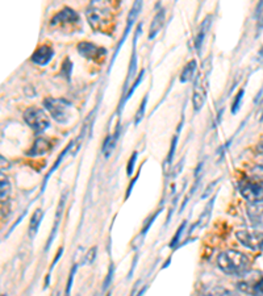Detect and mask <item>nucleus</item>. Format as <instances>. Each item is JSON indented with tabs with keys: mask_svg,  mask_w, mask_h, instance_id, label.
<instances>
[{
	"mask_svg": "<svg viewBox=\"0 0 263 296\" xmlns=\"http://www.w3.org/2000/svg\"><path fill=\"white\" fill-rule=\"evenodd\" d=\"M217 266L224 274L242 276L250 271V259L237 250H225L217 257Z\"/></svg>",
	"mask_w": 263,
	"mask_h": 296,
	"instance_id": "nucleus-1",
	"label": "nucleus"
},
{
	"mask_svg": "<svg viewBox=\"0 0 263 296\" xmlns=\"http://www.w3.org/2000/svg\"><path fill=\"white\" fill-rule=\"evenodd\" d=\"M87 20L93 30L104 32L110 26L112 13L104 3H91L87 9Z\"/></svg>",
	"mask_w": 263,
	"mask_h": 296,
	"instance_id": "nucleus-2",
	"label": "nucleus"
},
{
	"mask_svg": "<svg viewBox=\"0 0 263 296\" xmlns=\"http://www.w3.org/2000/svg\"><path fill=\"white\" fill-rule=\"evenodd\" d=\"M44 107L49 112L50 117L60 124H67L71 117V103L62 98H46L44 100Z\"/></svg>",
	"mask_w": 263,
	"mask_h": 296,
	"instance_id": "nucleus-3",
	"label": "nucleus"
},
{
	"mask_svg": "<svg viewBox=\"0 0 263 296\" xmlns=\"http://www.w3.org/2000/svg\"><path fill=\"white\" fill-rule=\"evenodd\" d=\"M238 190L242 197L251 204L263 203V179L249 178L238 183Z\"/></svg>",
	"mask_w": 263,
	"mask_h": 296,
	"instance_id": "nucleus-4",
	"label": "nucleus"
},
{
	"mask_svg": "<svg viewBox=\"0 0 263 296\" xmlns=\"http://www.w3.org/2000/svg\"><path fill=\"white\" fill-rule=\"evenodd\" d=\"M245 278L237 283V288L250 296H263V274L259 271H249Z\"/></svg>",
	"mask_w": 263,
	"mask_h": 296,
	"instance_id": "nucleus-5",
	"label": "nucleus"
},
{
	"mask_svg": "<svg viewBox=\"0 0 263 296\" xmlns=\"http://www.w3.org/2000/svg\"><path fill=\"white\" fill-rule=\"evenodd\" d=\"M24 121H25L28 127H29L36 133H43L44 130H46L50 125L49 116L46 112L39 107H30L24 112Z\"/></svg>",
	"mask_w": 263,
	"mask_h": 296,
	"instance_id": "nucleus-6",
	"label": "nucleus"
},
{
	"mask_svg": "<svg viewBox=\"0 0 263 296\" xmlns=\"http://www.w3.org/2000/svg\"><path fill=\"white\" fill-rule=\"evenodd\" d=\"M236 238L245 248L251 250H263V232H249V231H238Z\"/></svg>",
	"mask_w": 263,
	"mask_h": 296,
	"instance_id": "nucleus-7",
	"label": "nucleus"
},
{
	"mask_svg": "<svg viewBox=\"0 0 263 296\" xmlns=\"http://www.w3.org/2000/svg\"><path fill=\"white\" fill-rule=\"evenodd\" d=\"M81 21V18H79V15H78L74 9L68 8H64L61 12H58L55 15L54 18L51 19V25L53 26H58V28H64V26L67 25H74V24H77V22Z\"/></svg>",
	"mask_w": 263,
	"mask_h": 296,
	"instance_id": "nucleus-8",
	"label": "nucleus"
},
{
	"mask_svg": "<svg viewBox=\"0 0 263 296\" xmlns=\"http://www.w3.org/2000/svg\"><path fill=\"white\" fill-rule=\"evenodd\" d=\"M77 49L82 57H85V58H87L89 61L102 60L107 54V50L104 47L98 46V45H95L93 42H86V41L79 42Z\"/></svg>",
	"mask_w": 263,
	"mask_h": 296,
	"instance_id": "nucleus-9",
	"label": "nucleus"
},
{
	"mask_svg": "<svg viewBox=\"0 0 263 296\" xmlns=\"http://www.w3.org/2000/svg\"><path fill=\"white\" fill-rule=\"evenodd\" d=\"M54 56V50H53V47L50 45H43V46H40L36 52L32 54L30 57V61L33 62V63L39 64V66H45L51 61Z\"/></svg>",
	"mask_w": 263,
	"mask_h": 296,
	"instance_id": "nucleus-10",
	"label": "nucleus"
},
{
	"mask_svg": "<svg viewBox=\"0 0 263 296\" xmlns=\"http://www.w3.org/2000/svg\"><path fill=\"white\" fill-rule=\"evenodd\" d=\"M205 99H207V90H205L203 83L197 82V85L194 88V96H192V103H194L195 111H200L203 108Z\"/></svg>",
	"mask_w": 263,
	"mask_h": 296,
	"instance_id": "nucleus-11",
	"label": "nucleus"
},
{
	"mask_svg": "<svg viewBox=\"0 0 263 296\" xmlns=\"http://www.w3.org/2000/svg\"><path fill=\"white\" fill-rule=\"evenodd\" d=\"M51 144L49 142V140L46 138H37L34 144L30 148V150L28 151V155H33V157H37V155H43L45 153L50 150Z\"/></svg>",
	"mask_w": 263,
	"mask_h": 296,
	"instance_id": "nucleus-12",
	"label": "nucleus"
},
{
	"mask_svg": "<svg viewBox=\"0 0 263 296\" xmlns=\"http://www.w3.org/2000/svg\"><path fill=\"white\" fill-rule=\"evenodd\" d=\"M165 9H161L158 11V13L154 16L153 22L150 25V30H149V39L152 40L154 39L155 36L159 33V30L163 28V24H165Z\"/></svg>",
	"mask_w": 263,
	"mask_h": 296,
	"instance_id": "nucleus-13",
	"label": "nucleus"
},
{
	"mask_svg": "<svg viewBox=\"0 0 263 296\" xmlns=\"http://www.w3.org/2000/svg\"><path fill=\"white\" fill-rule=\"evenodd\" d=\"M141 9H142V3H141V1H136V3L133 4V7H132L131 13H129V16H128V20H127V29H125V32H124V37H123V40L120 41L119 46L123 45V42L125 41V39L128 37V35H129L131 26L133 25V22H134V20H136L137 16H138V13H140Z\"/></svg>",
	"mask_w": 263,
	"mask_h": 296,
	"instance_id": "nucleus-14",
	"label": "nucleus"
},
{
	"mask_svg": "<svg viewBox=\"0 0 263 296\" xmlns=\"http://www.w3.org/2000/svg\"><path fill=\"white\" fill-rule=\"evenodd\" d=\"M9 196H11V183L8 176L3 171H0V204L7 202Z\"/></svg>",
	"mask_w": 263,
	"mask_h": 296,
	"instance_id": "nucleus-15",
	"label": "nucleus"
},
{
	"mask_svg": "<svg viewBox=\"0 0 263 296\" xmlns=\"http://www.w3.org/2000/svg\"><path fill=\"white\" fill-rule=\"evenodd\" d=\"M196 64H197L196 63V61L192 60L184 66V69H183L182 71V75H180V82H182V83H187V82H190L192 78L195 77Z\"/></svg>",
	"mask_w": 263,
	"mask_h": 296,
	"instance_id": "nucleus-16",
	"label": "nucleus"
},
{
	"mask_svg": "<svg viewBox=\"0 0 263 296\" xmlns=\"http://www.w3.org/2000/svg\"><path fill=\"white\" fill-rule=\"evenodd\" d=\"M204 296H240L237 292L232 291V290H228V288L220 287V286H216V287L209 288L205 291Z\"/></svg>",
	"mask_w": 263,
	"mask_h": 296,
	"instance_id": "nucleus-17",
	"label": "nucleus"
},
{
	"mask_svg": "<svg viewBox=\"0 0 263 296\" xmlns=\"http://www.w3.org/2000/svg\"><path fill=\"white\" fill-rule=\"evenodd\" d=\"M209 20L211 19L207 18V20H204L203 24H201V26L199 28V32H197V35H196L195 37V47L199 50L200 46H201V43H203L204 41V37H205V35H207V30H208L209 28Z\"/></svg>",
	"mask_w": 263,
	"mask_h": 296,
	"instance_id": "nucleus-18",
	"label": "nucleus"
},
{
	"mask_svg": "<svg viewBox=\"0 0 263 296\" xmlns=\"http://www.w3.org/2000/svg\"><path fill=\"white\" fill-rule=\"evenodd\" d=\"M117 137H119V129L116 130L115 134H112V136H108L106 140V142H104V145H103V153L106 154V157H108V155L112 153V150H113V148H115L116 142H117Z\"/></svg>",
	"mask_w": 263,
	"mask_h": 296,
	"instance_id": "nucleus-19",
	"label": "nucleus"
},
{
	"mask_svg": "<svg viewBox=\"0 0 263 296\" xmlns=\"http://www.w3.org/2000/svg\"><path fill=\"white\" fill-rule=\"evenodd\" d=\"M43 219V211L37 210L32 216V219H30V225H29V234L30 237H33L37 231H39L40 227V221Z\"/></svg>",
	"mask_w": 263,
	"mask_h": 296,
	"instance_id": "nucleus-20",
	"label": "nucleus"
},
{
	"mask_svg": "<svg viewBox=\"0 0 263 296\" xmlns=\"http://www.w3.org/2000/svg\"><path fill=\"white\" fill-rule=\"evenodd\" d=\"M251 175L257 179H263V162H259L251 169Z\"/></svg>",
	"mask_w": 263,
	"mask_h": 296,
	"instance_id": "nucleus-21",
	"label": "nucleus"
},
{
	"mask_svg": "<svg viewBox=\"0 0 263 296\" xmlns=\"http://www.w3.org/2000/svg\"><path fill=\"white\" fill-rule=\"evenodd\" d=\"M146 102H148V98L144 99V102H142V104L140 106V109H138V112L136 113V120H134V123H136V125L140 124V121L142 120V117H144L145 115V107H146Z\"/></svg>",
	"mask_w": 263,
	"mask_h": 296,
	"instance_id": "nucleus-22",
	"label": "nucleus"
},
{
	"mask_svg": "<svg viewBox=\"0 0 263 296\" xmlns=\"http://www.w3.org/2000/svg\"><path fill=\"white\" fill-rule=\"evenodd\" d=\"M257 19H258V30L263 29V1L257 7Z\"/></svg>",
	"mask_w": 263,
	"mask_h": 296,
	"instance_id": "nucleus-23",
	"label": "nucleus"
},
{
	"mask_svg": "<svg viewBox=\"0 0 263 296\" xmlns=\"http://www.w3.org/2000/svg\"><path fill=\"white\" fill-rule=\"evenodd\" d=\"M75 271H77V266L72 267L71 273H70V279H68V282H67V287H66V292H65V296H70V292H71L72 280H74V275H75Z\"/></svg>",
	"mask_w": 263,
	"mask_h": 296,
	"instance_id": "nucleus-24",
	"label": "nucleus"
},
{
	"mask_svg": "<svg viewBox=\"0 0 263 296\" xmlns=\"http://www.w3.org/2000/svg\"><path fill=\"white\" fill-rule=\"evenodd\" d=\"M243 94H245V91H243V90H241L240 92H238L237 98H236V100H234V103H233V108H232V112H233V113H236V112L238 111V108H240V104H241L242 98H243Z\"/></svg>",
	"mask_w": 263,
	"mask_h": 296,
	"instance_id": "nucleus-25",
	"label": "nucleus"
},
{
	"mask_svg": "<svg viewBox=\"0 0 263 296\" xmlns=\"http://www.w3.org/2000/svg\"><path fill=\"white\" fill-rule=\"evenodd\" d=\"M11 168V162H9V159H7L4 155L0 154V171H3V170H8Z\"/></svg>",
	"mask_w": 263,
	"mask_h": 296,
	"instance_id": "nucleus-26",
	"label": "nucleus"
},
{
	"mask_svg": "<svg viewBox=\"0 0 263 296\" xmlns=\"http://www.w3.org/2000/svg\"><path fill=\"white\" fill-rule=\"evenodd\" d=\"M142 78H144V70H142V71H141V73H140V77L137 78V81L134 82V85H133V87H132L131 90H129V92H128V96H127V98H125V100H127V99L131 98L132 94H133V92H134V90H136L137 87H138V85H140V82H141V79H142Z\"/></svg>",
	"mask_w": 263,
	"mask_h": 296,
	"instance_id": "nucleus-27",
	"label": "nucleus"
},
{
	"mask_svg": "<svg viewBox=\"0 0 263 296\" xmlns=\"http://www.w3.org/2000/svg\"><path fill=\"white\" fill-rule=\"evenodd\" d=\"M95 257H96V248H92V249L89 250L88 253H87V255H86V263H92L93 259H95Z\"/></svg>",
	"mask_w": 263,
	"mask_h": 296,
	"instance_id": "nucleus-28",
	"label": "nucleus"
},
{
	"mask_svg": "<svg viewBox=\"0 0 263 296\" xmlns=\"http://www.w3.org/2000/svg\"><path fill=\"white\" fill-rule=\"evenodd\" d=\"M184 228H186V223L182 224V225L179 227L178 232H176V236H175V238H173V241H171V244L175 245V244H176V242H178L179 238H180V236H182V232H183V231H184Z\"/></svg>",
	"mask_w": 263,
	"mask_h": 296,
	"instance_id": "nucleus-29",
	"label": "nucleus"
},
{
	"mask_svg": "<svg viewBox=\"0 0 263 296\" xmlns=\"http://www.w3.org/2000/svg\"><path fill=\"white\" fill-rule=\"evenodd\" d=\"M136 158H137V153H134L133 157H131V161H129V163H128V174H129V175H131L132 172H133V168H134Z\"/></svg>",
	"mask_w": 263,
	"mask_h": 296,
	"instance_id": "nucleus-30",
	"label": "nucleus"
},
{
	"mask_svg": "<svg viewBox=\"0 0 263 296\" xmlns=\"http://www.w3.org/2000/svg\"><path fill=\"white\" fill-rule=\"evenodd\" d=\"M254 151L257 155H263V141H261L258 145H255Z\"/></svg>",
	"mask_w": 263,
	"mask_h": 296,
	"instance_id": "nucleus-31",
	"label": "nucleus"
},
{
	"mask_svg": "<svg viewBox=\"0 0 263 296\" xmlns=\"http://www.w3.org/2000/svg\"><path fill=\"white\" fill-rule=\"evenodd\" d=\"M259 57H261V60H263V47L261 49V52H259Z\"/></svg>",
	"mask_w": 263,
	"mask_h": 296,
	"instance_id": "nucleus-32",
	"label": "nucleus"
},
{
	"mask_svg": "<svg viewBox=\"0 0 263 296\" xmlns=\"http://www.w3.org/2000/svg\"><path fill=\"white\" fill-rule=\"evenodd\" d=\"M0 296H5V295H0Z\"/></svg>",
	"mask_w": 263,
	"mask_h": 296,
	"instance_id": "nucleus-33",
	"label": "nucleus"
}]
</instances>
